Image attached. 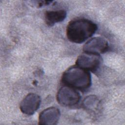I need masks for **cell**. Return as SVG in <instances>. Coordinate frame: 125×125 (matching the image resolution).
I'll return each instance as SVG.
<instances>
[{
    "mask_svg": "<svg viewBox=\"0 0 125 125\" xmlns=\"http://www.w3.org/2000/svg\"><path fill=\"white\" fill-rule=\"evenodd\" d=\"M98 26L91 21L86 19H78L71 21L66 28V36L71 42L81 43L92 37Z\"/></svg>",
    "mask_w": 125,
    "mask_h": 125,
    "instance_id": "6da1fadb",
    "label": "cell"
},
{
    "mask_svg": "<svg viewBox=\"0 0 125 125\" xmlns=\"http://www.w3.org/2000/svg\"><path fill=\"white\" fill-rule=\"evenodd\" d=\"M99 104V99L95 95H89L85 97L83 102V107L85 109L91 111L96 109Z\"/></svg>",
    "mask_w": 125,
    "mask_h": 125,
    "instance_id": "9c48e42d",
    "label": "cell"
},
{
    "mask_svg": "<svg viewBox=\"0 0 125 125\" xmlns=\"http://www.w3.org/2000/svg\"><path fill=\"white\" fill-rule=\"evenodd\" d=\"M81 96L75 89L65 85L60 88L57 95V100L61 105L71 106L77 104L80 101Z\"/></svg>",
    "mask_w": 125,
    "mask_h": 125,
    "instance_id": "3957f363",
    "label": "cell"
},
{
    "mask_svg": "<svg viewBox=\"0 0 125 125\" xmlns=\"http://www.w3.org/2000/svg\"><path fill=\"white\" fill-rule=\"evenodd\" d=\"M62 82L65 85L75 89L84 90L91 85V76L89 71L75 65L63 72Z\"/></svg>",
    "mask_w": 125,
    "mask_h": 125,
    "instance_id": "7a4b0ae2",
    "label": "cell"
},
{
    "mask_svg": "<svg viewBox=\"0 0 125 125\" xmlns=\"http://www.w3.org/2000/svg\"><path fill=\"white\" fill-rule=\"evenodd\" d=\"M41 103V97L37 94L29 93L21 101L20 108L21 111L26 115L33 114L39 108Z\"/></svg>",
    "mask_w": 125,
    "mask_h": 125,
    "instance_id": "8992f818",
    "label": "cell"
},
{
    "mask_svg": "<svg viewBox=\"0 0 125 125\" xmlns=\"http://www.w3.org/2000/svg\"><path fill=\"white\" fill-rule=\"evenodd\" d=\"M61 112L57 107H50L42 111L39 116L40 125H56L60 119Z\"/></svg>",
    "mask_w": 125,
    "mask_h": 125,
    "instance_id": "52a82bcc",
    "label": "cell"
},
{
    "mask_svg": "<svg viewBox=\"0 0 125 125\" xmlns=\"http://www.w3.org/2000/svg\"><path fill=\"white\" fill-rule=\"evenodd\" d=\"M35 2V5L38 7H42L49 4L52 2V1H46V0H41V1H34Z\"/></svg>",
    "mask_w": 125,
    "mask_h": 125,
    "instance_id": "30bf717a",
    "label": "cell"
},
{
    "mask_svg": "<svg viewBox=\"0 0 125 125\" xmlns=\"http://www.w3.org/2000/svg\"><path fill=\"white\" fill-rule=\"evenodd\" d=\"M109 48L107 41L104 38L96 37L87 42L83 46L84 53L100 55L106 52Z\"/></svg>",
    "mask_w": 125,
    "mask_h": 125,
    "instance_id": "5b68a950",
    "label": "cell"
},
{
    "mask_svg": "<svg viewBox=\"0 0 125 125\" xmlns=\"http://www.w3.org/2000/svg\"><path fill=\"white\" fill-rule=\"evenodd\" d=\"M44 17L46 24L52 26L56 23L62 21L66 17V12L64 10L47 11Z\"/></svg>",
    "mask_w": 125,
    "mask_h": 125,
    "instance_id": "ba28073f",
    "label": "cell"
},
{
    "mask_svg": "<svg viewBox=\"0 0 125 125\" xmlns=\"http://www.w3.org/2000/svg\"><path fill=\"white\" fill-rule=\"evenodd\" d=\"M101 62L100 55L84 53L78 57L76 65L88 71L95 72L100 67Z\"/></svg>",
    "mask_w": 125,
    "mask_h": 125,
    "instance_id": "277c9868",
    "label": "cell"
}]
</instances>
